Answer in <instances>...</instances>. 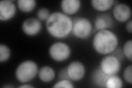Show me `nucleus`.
Returning a JSON list of instances; mask_svg holds the SVG:
<instances>
[{"instance_id":"f257e3e1","label":"nucleus","mask_w":132,"mask_h":88,"mask_svg":"<svg viewBox=\"0 0 132 88\" xmlns=\"http://www.w3.org/2000/svg\"><path fill=\"white\" fill-rule=\"evenodd\" d=\"M73 26V20L63 12H55L50 15L46 20V27L48 33L57 39L68 36Z\"/></svg>"},{"instance_id":"f03ea898","label":"nucleus","mask_w":132,"mask_h":88,"mask_svg":"<svg viewBox=\"0 0 132 88\" xmlns=\"http://www.w3.org/2000/svg\"><path fill=\"white\" fill-rule=\"evenodd\" d=\"M118 39L116 34L108 29L98 30L94 35L93 46L94 50L101 54H110L117 49Z\"/></svg>"},{"instance_id":"7ed1b4c3","label":"nucleus","mask_w":132,"mask_h":88,"mask_svg":"<svg viewBox=\"0 0 132 88\" xmlns=\"http://www.w3.org/2000/svg\"><path fill=\"white\" fill-rule=\"evenodd\" d=\"M39 72L38 66L33 61L22 62L16 68L15 75L17 81L21 83H26L32 81Z\"/></svg>"},{"instance_id":"20e7f679","label":"nucleus","mask_w":132,"mask_h":88,"mask_svg":"<svg viewBox=\"0 0 132 88\" xmlns=\"http://www.w3.org/2000/svg\"><path fill=\"white\" fill-rule=\"evenodd\" d=\"M93 31V26L90 20L85 17H77L73 20L72 33L78 39H86Z\"/></svg>"},{"instance_id":"39448f33","label":"nucleus","mask_w":132,"mask_h":88,"mask_svg":"<svg viewBox=\"0 0 132 88\" xmlns=\"http://www.w3.org/2000/svg\"><path fill=\"white\" fill-rule=\"evenodd\" d=\"M48 52L52 59L57 62H63L69 58L71 51L67 44L57 42L51 45Z\"/></svg>"},{"instance_id":"423d86ee","label":"nucleus","mask_w":132,"mask_h":88,"mask_svg":"<svg viewBox=\"0 0 132 88\" xmlns=\"http://www.w3.org/2000/svg\"><path fill=\"white\" fill-rule=\"evenodd\" d=\"M100 68L103 72L110 76L116 75L121 70V63L116 57L109 54L101 60Z\"/></svg>"},{"instance_id":"0eeeda50","label":"nucleus","mask_w":132,"mask_h":88,"mask_svg":"<svg viewBox=\"0 0 132 88\" xmlns=\"http://www.w3.org/2000/svg\"><path fill=\"white\" fill-rule=\"evenodd\" d=\"M67 71L70 79L77 82L81 80L84 77L85 67L81 62L73 61L68 66Z\"/></svg>"},{"instance_id":"6e6552de","label":"nucleus","mask_w":132,"mask_h":88,"mask_svg":"<svg viewBox=\"0 0 132 88\" xmlns=\"http://www.w3.org/2000/svg\"><path fill=\"white\" fill-rule=\"evenodd\" d=\"M42 24L40 20L35 18H29L25 20L22 24L23 31L28 36H34L40 32Z\"/></svg>"},{"instance_id":"1a4fd4ad","label":"nucleus","mask_w":132,"mask_h":88,"mask_svg":"<svg viewBox=\"0 0 132 88\" xmlns=\"http://www.w3.org/2000/svg\"><path fill=\"white\" fill-rule=\"evenodd\" d=\"M131 15L130 8L125 3L116 4L113 9V15L116 20L119 22H125L128 20Z\"/></svg>"},{"instance_id":"9d476101","label":"nucleus","mask_w":132,"mask_h":88,"mask_svg":"<svg viewBox=\"0 0 132 88\" xmlns=\"http://www.w3.org/2000/svg\"><path fill=\"white\" fill-rule=\"evenodd\" d=\"M16 13L15 4L10 0L0 2V20L7 21L12 19Z\"/></svg>"},{"instance_id":"9b49d317","label":"nucleus","mask_w":132,"mask_h":88,"mask_svg":"<svg viewBox=\"0 0 132 88\" xmlns=\"http://www.w3.org/2000/svg\"><path fill=\"white\" fill-rule=\"evenodd\" d=\"M80 7V0H63L61 2V7L63 13L68 15L76 13Z\"/></svg>"},{"instance_id":"f8f14e48","label":"nucleus","mask_w":132,"mask_h":88,"mask_svg":"<svg viewBox=\"0 0 132 88\" xmlns=\"http://www.w3.org/2000/svg\"><path fill=\"white\" fill-rule=\"evenodd\" d=\"M113 24L112 18L108 14L99 15L96 17L94 21L95 29L98 31L112 28Z\"/></svg>"},{"instance_id":"ddd939ff","label":"nucleus","mask_w":132,"mask_h":88,"mask_svg":"<svg viewBox=\"0 0 132 88\" xmlns=\"http://www.w3.org/2000/svg\"><path fill=\"white\" fill-rule=\"evenodd\" d=\"M39 77L40 80L45 83L52 82L55 77V70L52 67L47 66H43L39 70Z\"/></svg>"},{"instance_id":"4468645a","label":"nucleus","mask_w":132,"mask_h":88,"mask_svg":"<svg viewBox=\"0 0 132 88\" xmlns=\"http://www.w3.org/2000/svg\"><path fill=\"white\" fill-rule=\"evenodd\" d=\"M110 75L106 74L99 67L94 71L92 75V79L94 83L97 86L106 87V83Z\"/></svg>"},{"instance_id":"2eb2a0df","label":"nucleus","mask_w":132,"mask_h":88,"mask_svg":"<svg viewBox=\"0 0 132 88\" xmlns=\"http://www.w3.org/2000/svg\"><path fill=\"white\" fill-rule=\"evenodd\" d=\"M91 3L95 10L103 12L109 10L114 3L113 0H92Z\"/></svg>"},{"instance_id":"dca6fc26","label":"nucleus","mask_w":132,"mask_h":88,"mask_svg":"<svg viewBox=\"0 0 132 88\" xmlns=\"http://www.w3.org/2000/svg\"><path fill=\"white\" fill-rule=\"evenodd\" d=\"M17 4L20 11L28 13L34 10L36 5V2L35 0H18Z\"/></svg>"},{"instance_id":"f3484780","label":"nucleus","mask_w":132,"mask_h":88,"mask_svg":"<svg viewBox=\"0 0 132 88\" xmlns=\"http://www.w3.org/2000/svg\"><path fill=\"white\" fill-rule=\"evenodd\" d=\"M123 87V82L120 77L116 75H110L106 83V87L121 88Z\"/></svg>"},{"instance_id":"a211bd4d","label":"nucleus","mask_w":132,"mask_h":88,"mask_svg":"<svg viewBox=\"0 0 132 88\" xmlns=\"http://www.w3.org/2000/svg\"><path fill=\"white\" fill-rule=\"evenodd\" d=\"M10 49L6 45H0V62L2 63L7 61L11 57Z\"/></svg>"},{"instance_id":"6ab92c4d","label":"nucleus","mask_w":132,"mask_h":88,"mask_svg":"<svg viewBox=\"0 0 132 88\" xmlns=\"http://www.w3.org/2000/svg\"><path fill=\"white\" fill-rule=\"evenodd\" d=\"M123 52L124 55L129 60L130 62L132 61V40H129L126 42L124 45Z\"/></svg>"},{"instance_id":"aec40b11","label":"nucleus","mask_w":132,"mask_h":88,"mask_svg":"<svg viewBox=\"0 0 132 88\" xmlns=\"http://www.w3.org/2000/svg\"><path fill=\"white\" fill-rule=\"evenodd\" d=\"M49 10L46 8H41L37 12V17L40 20H47L50 15Z\"/></svg>"},{"instance_id":"412c9836","label":"nucleus","mask_w":132,"mask_h":88,"mask_svg":"<svg viewBox=\"0 0 132 88\" xmlns=\"http://www.w3.org/2000/svg\"><path fill=\"white\" fill-rule=\"evenodd\" d=\"M123 78L125 81L131 84L132 83V65L127 66L123 72Z\"/></svg>"},{"instance_id":"4be33fe9","label":"nucleus","mask_w":132,"mask_h":88,"mask_svg":"<svg viewBox=\"0 0 132 88\" xmlns=\"http://www.w3.org/2000/svg\"><path fill=\"white\" fill-rule=\"evenodd\" d=\"M53 87H65V88H73L74 86L72 82L68 79H62L53 86Z\"/></svg>"},{"instance_id":"5701e85b","label":"nucleus","mask_w":132,"mask_h":88,"mask_svg":"<svg viewBox=\"0 0 132 88\" xmlns=\"http://www.w3.org/2000/svg\"><path fill=\"white\" fill-rule=\"evenodd\" d=\"M111 54H112V55H113L115 57H116L121 62L124 59V57H125L123 50H122L121 48L116 49L113 52L111 53Z\"/></svg>"},{"instance_id":"b1692460","label":"nucleus","mask_w":132,"mask_h":88,"mask_svg":"<svg viewBox=\"0 0 132 88\" xmlns=\"http://www.w3.org/2000/svg\"><path fill=\"white\" fill-rule=\"evenodd\" d=\"M59 78L60 80H62V79H68V80H70V78L67 73V68L63 69L60 71L59 73Z\"/></svg>"},{"instance_id":"393cba45","label":"nucleus","mask_w":132,"mask_h":88,"mask_svg":"<svg viewBox=\"0 0 132 88\" xmlns=\"http://www.w3.org/2000/svg\"><path fill=\"white\" fill-rule=\"evenodd\" d=\"M126 28L127 31L131 34L132 33V20H129V21H128V22L126 24Z\"/></svg>"},{"instance_id":"a878e982","label":"nucleus","mask_w":132,"mask_h":88,"mask_svg":"<svg viewBox=\"0 0 132 88\" xmlns=\"http://www.w3.org/2000/svg\"><path fill=\"white\" fill-rule=\"evenodd\" d=\"M18 87H19V88H24V87H25V88H31V87L33 88V87H34V86H33L32 85H30V84H25L19 85L18 86Z\"/></svg>"},{"instance_id":"bb28decb","label":"nucleus","mask_w":132,"mask_h":88,"mask_svg":"<svg viewBox=\"0 0 132 88\" xmlns=\"http://www.w3.org/2000/svg\"><path fill=\"white\" fill-rule=\"evenodd\" d=\"M14 86H12V85H4L2 87H14Z\"/></svg>"}]
</instances>
